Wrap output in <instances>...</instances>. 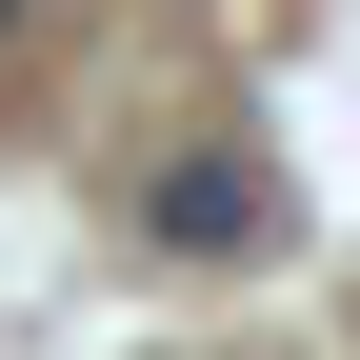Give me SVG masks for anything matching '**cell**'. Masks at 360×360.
<instances>
[{
    "mask_svg": "<svg viewBox=\"0 0 360 360\" xmlns=\"http://www.w3.org/2000/svg\"><path fill=\"white\" fill-rule=\"evenodd\" d=\"M141 220H160L180 260H260V240H281V180H260L240 141H200V160H160V180H141Z\"/></svg>",
    "mask_w": 360,
    "mask_h": 360,
    "instance_id": "1",
    "label": "cell"
},
{
    "mask_svg": "<svg viewBox=\"0 0 360 360\" xmlns=\"http://www.w3.org/2000/svg\"><path fill=\"white\" fill-rule=\"evenodd\" d=\"M0 40H20V0H0Z\"/></svg>",
    "mask_w": 360,
    "mask_h": 360,
    "instance_id": "2",
    "label": "cell"
}]
</instances>
